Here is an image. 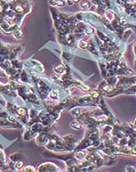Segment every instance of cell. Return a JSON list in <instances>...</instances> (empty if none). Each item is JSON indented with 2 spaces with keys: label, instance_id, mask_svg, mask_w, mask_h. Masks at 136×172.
Segmentation results:
<instances>
[{
  "label": "cell",
  "instance_id": "cell-1",
  "mask_svg": "<svg viewBox=\"0 0 136 172\" xmlns=\"http://www.w3.org/2000/svg\"><path fill=\"white\" fill-rule=\"evenodd\" d=\"M79 45H80V47H82V48H86V47H87V43L84 42V41H80Z\"/></svg>",
  "mask_w": 136,
  "mask_h": 172
},
{
  "label": "cell",
  "instance_id": "cell-2",
  "mask_svg": "<svg viewBox=\"0 0 136 172\" xmlns=\"http://www.w3.org/2000/svg\"><path fill=\"white\" fill-rule=\"evenodd\" d=\"M23 162H18L16 163V167H17V168H19V167H21L22 166H23Z\"/></svg>",
  "mask_w": 136,
  "mask_h": 172
},
{
  "label": "cell",
  "instance_id": "cell-3",
  "mask_svg": "<svg viewBox=\"0 0 136 172\" xmlns=\"http://www.w3.org/2000/svg\"><path fill=\"white\" fill-rule=\"evenodd\" d=\"M19 113L24 114V113H25V111H24V109H19Z\"/></svg>",
  "mask_w": 136,
  "mask_h": 172
}]
</instances>
